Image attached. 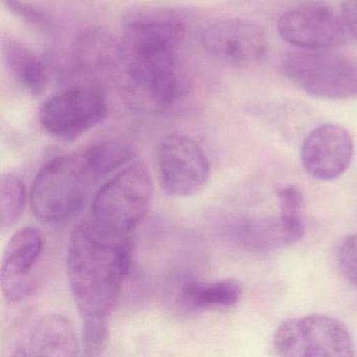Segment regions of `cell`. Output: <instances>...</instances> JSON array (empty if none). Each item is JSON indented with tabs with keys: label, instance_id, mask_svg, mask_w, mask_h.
Instances as JSON below:
<instances>
[{
	"label": "cell",
	"instance_id": "obj_1",
	"mask_svg": "<svg viewBox=\"0 0 357 357\" xmlns=\"http://www.w3.org/2000/svg\"><path fill=\"white\" fill-rule=\"evenodd\" d=\"M131 234H116L93 219L79 223L66 255L68 284L83 319H107L132 265Z\"/></svg>",
	"mask_w": 357,
	"mask_h": 357
},
{
	"label": "cell",
	"instance_id": "obj_17",
	"mask_svg": "<svg viewBox=\"0 0 357 357\" xmlns=\"http://www.w3.org/2000/svg\"><path fill=\"white\" fill-rule=\"evenodd\" d=\"M3 59L15 82L32 97H40L49 86V73L43 60L12 37H3Z\"/></svg>",
	"mask_w": 357,
	"mask_h": 357
},
{
	"label": "cell",
	"instance_id": "obj_22",
	"mask_svg": "<svg viewBox=\"0 0 357 357\" xmlns=\"http://www.w3.org/2000/svg\"><path fill=\"white\" fill-rule=\"evenodd\" d=\"M279 200L280 213L288 217H303L304 196L298 188L286 185L277 191Z\"/></svg>",
	"mask_w": 357,
	"mask_h": 357
},
{
	"label": "cell",
	"instance_id": "obj_20",
	"mask_svg": "<svg viewBox=\"0 0 357 357\" xmlns=\"http://www.w3.org/2000/svg\"><path fill=\"white\" fill-rule=\"evenodd\" d=\"M3 5L18 20L24 24H30L43 31H52L55 29L53 18L37 6L26 3L24 0H3Z\"/></svg>",
	"mask_w": 357,
	"mask_h": 357
},
{
	"label": "cell",
	"instance_id": "obj_2",
	"mask_svg": "<svg viewBox=\"0 0 357 357\" xmlns=\"http://www.w3.org/2000/svg\"><path fill=\"white\" fill-rule=\"evenodd\" d=\"M118 167V155L105 141L53 158L41 168L31 188L33 215L45 223L72 218L82 208L91 188Z\"/></svg>",
	"mask_w": 357,
	"mask_h": 357
},
{
	"label": "cell",
	"instance_id": "obj_10",
	"mask_svg": "<svg viewBox=\"0 0 357 357\" xmlns=\"http://www.w3.org/2000/svg\"><path fill=\"white\" fill-rule=\"evenodd\" d=\"M280 36L305 50H328L350 40L342 14L324 3H307L284 13L278 20Z\"/></svg>",
	"mask_w": 357,
	"mask_h": 357
},
{
	"label": "cell",
	"instance_id": "obj_13",
	"mask_svg": "<svg viewBox=\"0 0 357 357\" xmlns=\"http://www.w3.org/2000/svg\"><path fill=\"white\" fill-rule=\"evenodd\" d=\"M305 234L303 217H258L244 219L234 229L236 241L252 252L265 254L286 248L302 239Z\"/></svg>",
	"mask_w": 357,
	"mask_h": 357
},
{
	"label": "cell",
	"instance_id": "obj_7",
	"mask_svg": "<svg viewBox=\"0 0 357 357\" xmlns=\"http://www.w3.org/2000/svg\"><path fill=\"white\" fill-rule=\"evenodd\" d=\"M108 104L97 87L74 86L50 97L41 106L39 123L54 139L76 141L106 120Z\"/></svg>",
	"mask_w": 357,
	"mask_h": 357
},
{
	"label": "cell",
	"instance_id": "obj_19",
	"mask_svg": "<svg viewBox=\"0 0 357 357\" xmlns=\"http://www.w3.org/2000/svg\"><path fill=\"white\" fill-rule=\"evenodd\" d=\"M107 319H83L82 349L86 356L103 354L109 342Z\"/></svg>",
	"mask_w": 357,
	"mask_h": 357
},
{
	"label": "cell",
	"instance_id": "obj_11",
	"mask_svg": "<svg viewBox=\"0 0 357 357\" xmlns=\"http://www.w3.org/2000/svg\"><path fill=\"white\" fill-rule=\"evenodd\" d=\"M206 53L227 66L250 68L266 57V35L256 22L241 18L219 20L202 35Z\"/></svg>",
	"mask_w": 357,
	"mask_h": 357
},
{
	"label": "cell",
	"instance_id": "obj_3",
	"mask_svg": "<svg viewBox=\"0 0 357 357\" xmlns=\"http://www.w3.org/2000/svg\"><path fill=\"white\" fill-rule=\"evenodd\" d=\"M153 197V185L141 164L123 169L93 198V221L116 234H131L146 218Z\"/></svg>",
	"mask_w": 357,
	"mask_h": 357
},
{
	"label": "cell",
	"instance_id": "obj_15",
	"mask_svg": "<svg viewBox=\"0 0 357 357\" xmlns=\"http://www.w3.org/2000/svg\"><path fill=\"white\" fill-rule=\"evenodd\" d=\"M20 350L29 356H75L80 344L70 319L47 314L35 324L26 348Z\"/></svg>",
	"mask_w": 357,
	"mask_h": 357
},
{
	"label": "cell",
	"instance_id": "obj_14",
	"mask_svg": "<svg viewBox=\"0 0 357 357\" xmlns=\"http://www.w3.org/2000/svg\"><path fill=\"white\" fill-rule=\"evenodd\" d=\"M73 55L77 66L87 74L104 76L124 68L123 41L102 26H91L78 34Z\"/></svg>",
	"mask_w": 357,
	"mask_h": 357
},
{
	"label": "cell",
	"instance_id": "obj_18",
	"mask_svg": "<svg viewBox=\"0 0 357 357\" xmlns=\"http://www.w3.org/2000/svg\"><path fill=\"white\" fill-rule=\"evenodd\" d=\"M26 189L24 181L14 174H3L0 179V225L1 231L11 229L24 212Z\"/></svg>",
	"mask_w": 357,
	"mask_h": 357
},
{
	"label": "cell",
	"instance_id": "obj_5",
	"mask_svg": "<svg viewBox=\"0 0 357 357\" xmlns=\"http://www.w3.org/2000/svg\"><path fill=\"white\" fill-rule=\"evenodd\" d=\"M286 78L309 95L324 99L357 96V63L327 50H305L288 54L282 63Z\"/></svg>",
	"mask_w": 357,
	"mask_h": 357
},
{
	"label": "cell",
	"instance_id": "obj_9",
	"mask_svg": "<svg viewBox=\"0 0 357 357\" xmlns=\"http://www.w3.org/2000/svg\"><path fill=\"white\" fill-rule=\"evenodd\" d=\"M45 248V236L34 227H22L9 240L0 268L1 289L9 302H22L36 291Z\"/></svg>",
	"mask_w": 357,
	"mask_h": 357
},
{
	"label": "cell",
	"instance_id": "obj_4",
	"mask_svg": "<svg viewBox=\"0 0 357 357\" xmlns=\"http://www.w3.org/2000/svg\"><path fill=\"white\" fill-rule=\"evenodd\" d=\"M176 52L125 53V80L130 102L149 112H162L176 103L183 84Z\"/></svg>",
	"mask_w": 357,
	"mask_h": 357
},
{
	"label": "cell",
	"instance_id": "obj_16",
	"mask_svg": "<svg viewBox=\"0 0 357 357\" xmlns=\"http://www.w3.org/2000/svg\"><path fill=\"white\" fill-rule=\"evenodd\" d=\"M243 287L235 279L200 282L187 278L178 287V302L190 311H206L236 306L241 300Z\"/></svg>",
	"mask_w": 357,
	"mask_h": 357
},
{
	"label": "cell",
	"instance_id": "obj_23",
	"mask_svg": "<svg viewBox=\"0 0 357 357\" xmlns=\"http://www.w3.org/2000/svg\"><path fill=\"white\" fill-rule=\"evenodd\" d=\"M349 32L357 39V0H344L340 10Z\"/></svg>",
	"mask_w": 357,
	"mask_h": 357
},
{
	"label": "cell",
	"instance_id": "obj_8",
	"mask_svg": "<svg viewBox=\"0 0 357 357\" xmlns=\"http://www.w3.org/2000/svg\"><path fill=\"white\" fill-rule=\"evenodd\" d=\"M158 170L160 185L168 195L191 197L208 183L211 165L197 142L173 133L165 137L158 148Z\"/></svg>",
	"mask_w": 357,
	"mask_h": 357
},
{
	"label": "cell",
	"instance_id": "obj_21",
	"mask_svg": "<svg viewBox=\"0 0 357 357\" xmlns=\"http://www.w3.org/2000/svg\"><path fill=\"white\" fill-rule=\"evenodd\" d=\"M336 260L342 277L357 288V234L347 236L340 242Z\"/></svg>",
	"mask_w": 357,
	"mask_h": 357
},
{
	"label": "cell",
	"instance_id": "obj_12",
	"mask_svg": "<svg viewBox=\"0 0 357 357\" xmlns=\"http://www.w3.org/2000/svg\"><path fill=\"white\" fill-rule=\"evenodd\" d=\"M354 155V142L344 127L325 124L313 129L301 147L305 171L319 181H330L344 174Z\"/></svg>",
	"mask_w": 357,
	"mask_h": 357
},
{
	"label": "cell",
	"instance_id": "obj_6",
	"mask_svg": "<svg viewBox=\"0 0 357 357\" xmlns=\"http://www.w3.org/2000/svg\"><path fill=\"white\" fill-rule=\"evenodd\" d=\"M273 348L286 357H352L354 342L348 327L336 317L309 314L282 323Z\"/></svg>",
	"mask_w": 357,
	"mask_h": 357
}]
</instances>
